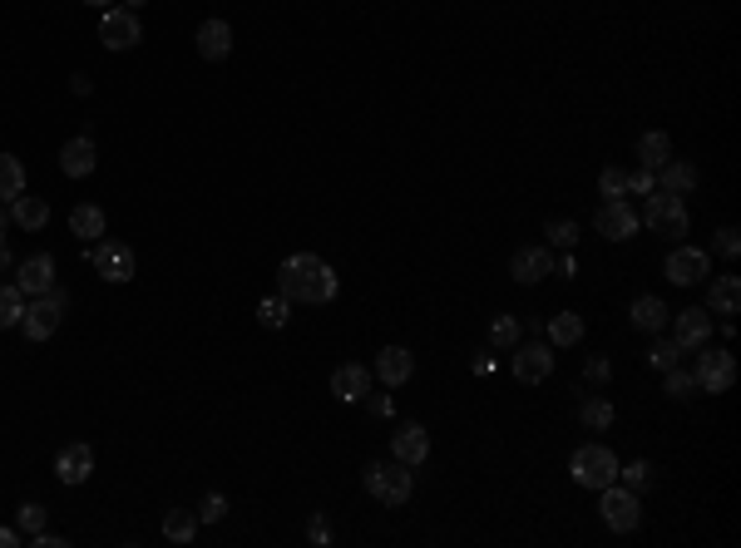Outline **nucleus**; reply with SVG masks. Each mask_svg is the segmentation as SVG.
Masks as SVG:
<instances>
[{
  "mask_svg": "<svg viewBox=\"0 0 741 548\" xmlns=\"http://www.w3.org/2000/svg\"><path fill=\"white\" fill-rule=\"evenodd\" d=\"M648 361H653L658 371H667V366H677V361H682V346H677V341H658V346L648 351Z\"/></svg>",
  "mask_w": 741,
  "mask_h": 548,
  "instance_id": "obj_39",
  "label": "nucleus"
},
{
  "mask_svg": "<svg viewBox=\"0 0 741 548\" xmlns=\"http://www.w3.org/2000/svg\"><path fill=\"white\" fill-rule=\"evenodd\" d=\"M70 233H75V237H104V208L80 203V208L70 213Z\"/></svg>",
  "mask_w": 741,
  "mask_h": 548,
  "instance_id": "obj_29",
  "label": "nucleus"
},
{
  "mask_svg": "<svg viewBox=\"0 0 741 548\" xmlns=\"http://www.w3.org/2000/svg\"><path fill=\"white\" fill-rule=\"evenodd\" d=\"M549 237H554V247H574L578 223H569V218H564V223H549Z\"/></svg>",
  "mask_w": 741,
  "mask_h": 548,
  "instance_id": "obj_42",
  "label": "nucleus"
},
{
  "mask_svg": "<svg viewBox=\"0 0 741 548\" xmlns=\"http://www.w3.org/2000/svg\"><path fill=\"white\" fill-rule=\"evenodd\" d=\"M583 371H588V381H598V386H603V381H608V376H613V366H608V361H603V356H593V361H588V366H583Z\"/></svg>",
  "mask_w": 741,
  "mask_h": 548,
  "instance_id": "obj_44",
  "label": "nucleus"
},
{
  "mask_svg": "<svg viewBox=\"0 0 741 548\" xmlns=\"http://www.w3.org/2000/svg\"><path fill=\"white\" fill-rule=\"evenodd\" d=\"M509 277L524 282V287L554 277V247H519V252L509 257Z\"/></svg>",
  "mask_w": 741,
  "mask_h": 548,
  "instance_id": "obj_14",
  "label": "nucleus"
},
{
  "mask_svg": "<svg viewBox=\"0 0 741 548\" xmlns=\"http://www.w3.org/2000/svg\"><path fill=\"white\" fill-rule=\"evenodd\" d=\"M331 395H336V400H366V395H371V371L356 366V361L336 366V371H331Z\"/></svg>",
  "mask_w": 741,
  "mask_h": 548,
  "instance_id": "obj_19",
  "label": "nucleus"
},
{
  "mask_svg": "<svg viewBox=\"0 0 741 548\" xmlns=\"http://www.w3.org/2000/svg\"><path fill=\"white\" fill-rule=\"evenodd\" d=\"M376 376H381L391 391H396V386H406V381L415 376V356L406 351V346H386V351L376 356Z\"/></svg>",
  "mask_w": 741,
  "mask_h": 548,
  "instance_id": "obj_20",
  "label": "nucleus"
},
{
  "mask_svg": "<svg viewBox=\"0 0 741 548\" xmlns=\"http://www.w3.org/2000/svg\"><path fill=\"white\" fill-rule=\"evenodd\" d=\"M89 262H94V272H99L104 282H114V287L134 282V267H139L129 242H99V247L89 252Z\"/></svg>",
  "mask_w": 741,
  "mask_h": 548,
  "instance_id": "obj_9",
  "label": "nucleus"
},
{
  "mask_svg": "<svg viewBox=\"0 0 741 548\" xmlns=\"http://www.w3.org/2000/svg\"><path fill=\"white\" fill-rule=\"evenodd\" d=\"M712 247H717L722 257H737V252H741V233H737V228H717Z\"/></svg>",
  "mask_w": 741,
  "mask_h": 548,
  "instance_id": "obj_41",
  "label": "nucleus"
},
{
  "mask_svg": "<svg viewBox=\"0 0 741 548\" xmlns=\"http://www.w3.org/2000/svg\"><path fill=\"white\" fill-rule=\"evenodd\" d=\"M94 163H99V154H94V139H89V134L70 139V144L60 149V168H65L70 178H89V173H94Z\"/></svg>",
  "mask_w": 741,
  "mask_h": 548,
  "instance_id": "obj_21",
  "label": "nucleus"
},
{
  "mask_svg": "<svg viewBox=\"0 0 741 548\" xmlns=\"http://www.w3.org/2000/svg\"><path fill=\"white\" fill-rule=\"evenodd\" d=\"M134 5H144V0H134Z\"/></svg>",
  "mask_w": 741,
  "mask_h": 548,
  "instance_id": "obj_51",
  "label": "nucleus"
},
{
  "mask_svg": "<svg viewBox=\"0 0 741 548\" xmlns=\"http://www.w3.org/2000/svg\"><path fill=\"white\" fill-rule=\"evenodd\" d=\"M193 534H198V514L173 509V514L164 519V539H168V544H193Z\"/></svg>",
  "mask_w": 741,
  "mask_h": 548,
  "instance_id": "obj_30",
  "label": "nucleus"
},
{
  "mask_svg": "<svg viewBox=\"0 0 741 548\" xmlns=\"http://www.w3.org/2000/svg\"><path fill=\"white\" fill-rule=\"evenodd\" d=\"M371 415H391V400L386 395H371Z\"/></svg>",
  "mask_w": 741,
  "mask_h": 548,
  "instance_id": "obj_47",
  "label": "nucleus"
},
{
  "mask_svg": "<svg viewBox=\"0 0 741 548\" xmlns=\"http://www.w3.org/2000/svg\"><path fill=\"white\" fill-rule=\"evenodd\" d=\"M653 178H658V173H648V168L628 173V193H653Z\"/></svg>",
  "mask_w": 741,
  "mask_h": 548,
  "instance_id": "obj_43",
  "label": "nucleus"
},
{
  "mask_svg": "<svg viewBox=\"0 0 741 548\" xmlns=\"http://www.w3.org/2000/svg\"><path fill=\"white\" fill-rule=\"evenodd\" d=\"M257 321H262L267 331H282V326H287V297H267V302L257 307Z\"/></svg>",
  "mask_w": 741,
  "mask_h": 548,
  "instance_id": "obj_35",
  "label": "nucleus"
},
{
  "mask_svg": "<svg viewBox=\"0 0 741 548\" xmlns=\"http://www.w3.org/2000/svg\"><path fill=\"white\" fill-rule=\"evenodd\" d=\"M223 519H228V499H223V494H208V499H203L198 524H223Z\"/></svg>",
  "mask_w": 741,
  "mask_h": 548,
  "instance_id": "obj_40",
  "label": "nucleus"
},
{
  "mask_svg": "<svg viewBox=\"0 0 741 548\" xmlns=\"http://www.w3.org/2000/svg\"><path fill=\"white\" fill-rule=\"evenodd\" d=\"M692 376H697V391H707V395L732 391V386H737V356H732V351H707V346H702Z\"/></svg>",
  "mask_w": 741,
  "mask_h": 548,
  "instance_id": "obj_8",
  "label": "nucleus"
},
{
  "mask_svg": "<svg viewBox=\"0 0 741 548\" xmlns=\"http://www.w3.org/2000/svg\"><path fill=\"white\" fill-rule=\"evenodd\" d=\"M425 455H430V435H425V425L420 420H406V425H396V435H391V460H401V465H425Z\"/></svg>",
  "mask_w": 741,
  "mask_h": 548,
  "instance_id": "obj_15",
  "label": "nucleus"
},
{
  "mask_svg": "<svg viewBox=\"0 0 741 548\" xmlns=\"http://www.w3.org/2000/svg\"><path fill=\"white\" fill-rule=\"evenodd\" d=\"M598 514H603V524L613 529V534H633L638 529V519H643V509H638V489H628V484H603L598 489Z\"/></svg>",
  "mask_w": 741,
  "mask_h": 548,
  "instance_id": "obj_4",
  "label": "nucleus"
},
{
  "mask_svg": "<svg viewBox=\"0 0 741 548\" xmlns=\"http://www.w3.org/2000/svg\"><path fill=\"white\" fill-rule=\"evenodd\" d=\"M99 40L109 45V50H134L139 40H144V25H139V15L134 10H104L99 15Z\"/></svg>",
  "mask_w": 741,
  "mask_h": 548,
  "instance_id": "obj_10",
  "label": "nucleus"
},
{
  "mask_svg": "<svg viewBox=\"0 0 741 548\" xmlns=\"http://www.w3.org/2000/svg\"><path fill=\"white\" fill-rule=\"evenodd\" d=\"M667 158H672V134H662V129H648V134L638 139V168L658 173Z\"/></svg>",
  "mask_w": 741,
  "mask_h": 548,
  "instance_id": "obj_23",
  "label": "nucleus"
},
{
  "mask_svg": "<svg viewBox=\"0 0 741 548\" xmlns=\"http://www.w3.org/2000/svg\"><path fill=\"white\" fill-rule=\"evenodd\" d=\"M598 193H603V198H623V193H628V173H623V168H603V173H598Z\"/></svg>",
  "mask_w": 741,
  "mask_h": 548,
  "instance_id": "obj_36",
  "label": "nucleus"
},
{
  "mask_svg": "<svg viewBox=\"0 0 741 548\" xmlns=\"http://www.w3.org/2000/svg\"><path fill=\"white\" fill-rule=\"evenodd\" d=\"M707 277H712V257H707L702 247L677 242V247L667 252V282H672V287H697V282H707Z\"/></svg>",
  "mask_w": 741,
  "mask_h": 548,
  "instance_id": "obj_7",
  "label": "nucleus"
},
{
  "mask_svg": "<svg viewBox=\"0 0 741 548\" xmlns=\"http://www.w3.org/2000/svg\"><path fill=\"white\" fill-rule=\"evenodd\" d=\"M578 415H583V425H588V430H608V425H613V405H608L603 395L583 400V410H578Z\"/></svg>",
  "mask_w": 741,
  "mask_h": 548,
  "instance_id": "obj_33",
  "label": "nucleus"
},
{
  "mask_svg": "<svg viewBox=\"0 0 741 548\" xmlns=\"http://www.w3.org/2000/svg\"><path fill=\"white\" fill-rule=\"evenodd\" d=\"M569 474H574V484H583V489H603V484L618 479V455L608 445H578L574 460H569Z\"/></svg>",
  "mask_w": 741,
  "mask_h": 548,
  "instance_id": "obj_5",
  "label": "nucleus"
},
{
  "mask_svg": "<svg viewBox=\"0 0 741 548\" xmlns=\"http://www.w3.org/2000/svg\"><path fill=\"white\" fill-rule=\"evenodd\" d=\"M672 341L682 346V351H702V346H712V312L707 307H687V312L672 316Z\"/></svg>",
  "mask_w": 741,
  "mask_h": 548,
  "instance_id": "obj_13",
  "label": "nucleus"
},
{
  "mask_svg": "<svg viewBox=\"0 0 741 548\" xmlns=\"http://www.w3.org/2000/svg\"><path fill=\"white\" fill-rule=\"evenodd\" d=\"M89 474H94V450H89L84 440L65 445V450L55 455V479H60V484H84Z\"/></svg>",
  "mask_w": 741,
  "mask_h": 548,
  "instance_id": "obj_17",
  "label": "nucleus"
},
{
  "mask_svg": "<svg viewBox=\"0 0 741 548\" xmlns=\"http://www.w3.org/2000/svg\"><path fill=\"white\" fill-rule=\"evenodd\" d=\"M593 228H598V237H608V242H628V237L643 228V218H638V213H633L623 198H608V203L598 208Z\"/></svg>",
  "mask_w": 741,
  "mask_h": 548,
  "instance_id": "obj_12",
  "label": "nucleus"
},
{
  "mask_svg": "<svg viewBox=\"0 0 741 548\" xmlns=\"http://www.w3.org/2000/svg\"><path fill=\"white\" fill-rule=\"evenodd\" d=\"M10 218H15V223H20L25 233H40V228L50 223V203H45V198H25V193H20V198H15V213H10Z\"/></svg>",
  "mask_w": 741,
  "mask_h": 548,
  "instance_id": "obj_26",
  "label": "nucleus"
},
{
  "mask_svg": "<svg viewBox=\"0 0 741 548\" xmlns=\"http://www.w3.org/2000/svg\"><path fill=\"white\" fill-rule=\"evenodd\" d=\"M15 529H20V534H40V529H45V504H20Z\"/></svg>",
  "mask_w": 741,
  "mask_h": 548,
  "instance_id": "obj_37",
  "label": "nucleus"
},
{
  "mask_svg": "<svg viewBox=\"0 0 741 548\" xmlns=\"http://www.w3.org/2000/svg\"><path fill=\"white\" fill-rule=\"evenodd\" d=\"M658 178H662V193H677V198H687L697 188V168L687 158H667L658 168Z\"/></svg>",
  "mask_w": 741,
  "mask_h": 548,
  "instance_id": "obj_22",
  "label": "nucleus"
},
{
  "mask_svg": "<svg viewBox=\"0 0 741 548\" xmlns=\"http://www.w3.org/2000/svg\"><path fill=\"white\" fill-rule=\"evenodd\" d=\"M628 321H633L638 331H662V326L672 321V312H667L662 297H638V302L628 307Z\"/></svg>",
  "mask_w": 741,
  "mask_h": 548,
  "instance_id": "obj_24",
  "label": "nucleus"
},
{
  "mask_svg": "<svg viewBox=\"0 0 741 548\" xmlns=\"http://www.w3.org/2000/svg\"><path fill=\"white\" fill-rule=\"evenodd\" d=\"M80 5H99V10H109V0H80Z\"/></svg>",
  "mask_w": 741,
  "mask_h": 548,
  "instance_id": "obj_49",
  "label": "nucleus"
},
{
  "mask_svg": "<svg viewBox=\"0 0 741 548\" xmlns=\"http://www.w3.org/2000/svg\"><path fill=\"white\" fill-rule=\"evenodd\" d=\"M307 534H312V544H327V539H331V534H327V519L317 514V519L307 524Z\"/></svg>",
  "mask_w": 741,
  "mask_h": 548,
  "instance_id": "obj_45",
  "label": "nucleus"
},
{
  "mask_svg": "<svg viewBox=\"0 0 741 548\" xmlns=\"http://www.w3.org/2000/svg\"><path fill=\"white\" fill-rule=\"evenodd\" d=\"M70 312V292L65 287H50L45 297H25V316H20V331L30 341H50L60 331V321Z\"/></svg>",
  "mask_w": 741,
  "mask_h": 548,
  "instance_id": "obj_3",
  "label": "nucleus"
},
{
  "mask_svg": "<svg viewBox=\"0 0 741 548\" xmlns=\"http://www.w3.org/2000/svg\"><path fill=\"white\" fill-rule=\"evenodd\" d=\"M20 544V529H5V524H0V548H15Z\"/></svg>",
  "mask_w": 741,
  "mask_h": 548,
  "instance_id": "obj_46",
  "label": "nucleus"
},
{
  "mask_svg": "<svg viewBox=\"0 0 741 548\" xmlns=\"http://www.w3.org/2000/svg\"><path fill=\"white\" fill-rule=\"evenodd\" d=\"M277 292L287 302H307V307H322L336 297V272H331L327 257L317 252H292L277 272Z\"/></svg>",
  "mask_w": 741,
  "mask_h": 548,
  "instance_id": "obj_1",
  "label": "nucleus"
},
{
  "mask_svg": "<svg viewBox=\"0 0 741 548\" xmlns=\"http://www.w3.org/2000/svg\"><path fill=\"white\" fill-rule=\"evenodd\" d=\"M737 307H741V282L737 277H717V282L707 287V312L737 316Z\"/></svg>",
  "mask_w": 741,
  "mask_h": 548,
  "instance_id": "obj_25",
  "label": "nucleus"
},
{
  "mask_svg": "<svg viewBox=\"0 0 741 548\" xmlns=\"http://www.w3.org/2000/svg\"><path fill=\"white\" fill-rule=\"evenodd\" d=\"M519 331H524V326H519V316H494V321H490V341H494V346H504V351H509V346H519Z\"/></svg>",
  "mask_w": 741,
  "mask_h": 548,
  "instance_id": "obj_34",
  "label": "nucleus"
},
{
  "mask_svg": "<svg viewBox=\"0 0 741 548\" xmlns=\"http://www.w3.org/2000/svg\"><path fill=\"white\" fill-rule=\"evenodd\" d=\"M643 223H648L658 237H687V228H692L687 203H682L677 193H653L648 208H643Z\"/></svg>",
  "mask_w": 741,
  "mask_h": 548,
  "instance_id": "obj_6",
  "label": "nucleus"
},
{
  "mask_svg": "<svg viewBox=\"0 0 741 548\" xmlns=\"http://www.w3.org/2000/svg\"><path fill=\"white\" fill-rule=\"evenodd\" d=\"M5 223H10V218H5V208H0V237H5Z\"/></svg>",
  "mask_w": 741,
  "mask_h": 548,
  "instance_id": "obj_50",
  "label": "nucleus"
},
{
  "mask_svg": "<svg viewBox=\"0 0 741 548\" xmlns=\"http://www.w3.org/2000/svg\"><path fill=\"white\" fill-rule=\"evenodd\" d=\"M25 193V163L15 154H0V203H15Z\"/></svg>",
  "mask_w": 741,
  "mask_h": 548,
  "instance_id": "obj_28",
  "label": "nucleus"
},
{
  "mask_svg": "<svg viewBox=\"0 0 741 548\" xmlns=\"http://www.w3.org/2000/svg\"><path fill=\"white\" fill-rule=\"evenodd\" d=\"M618 474H623V484H628V489H648V484H653V465H648V460L618 465Z\"/></svg>",
  "mask_w": 741,
  "mask_h": 548,
  "instance_id": "obj_38",
  "label": "nucleus"
},
{
  "mask_svg": "<svg viewBox=\"0 0 741 548\" xmlns=\"http://www.w3.org/2000/svg\"><path fill=\"white\" fill-rule=\"evenodd\" d=\"M193 45H198V55H203V60H213V65H218V60H228V55H233V25L213 15V20H203V25H198Z\"/></svg>",
  "mask_w": 741,
  "mask_h": 548,
  "instance_id": "obj_16",
  "label": "nucleus"
},
{
  "mask_svg": "<svg viewBox=\"0 0 741 548\" xmlns=\"http://www.w3.org/2000/svg\"><path fill=\"white\" fill-rule=\"evenodd\" d=\"M5 267H10V252H5V242H0V277H5Z\"/></svg>",
  "mask_w": 741,
  "mask_h": 548,
  "instance_id": "obj_48",
  "label": "nucleus"
},
{
  "mask_svg": "<svg viewBox=\"0 0 741 548\" xmlns=\"http://www.w3.org/2000/svg\"><path fill=\"white\" fill-rule=\"evenodd\" d=\"M554 376V346L549 341H529V346H514V381L524 386H539Z\"/></svg>",
  "mask_w": 741,
  "mask_h": 548,
  "instance_id": "obj_11",
  "label": "nucleus"
},
{
  "mask_svg": "<svg viewBox=\"0 0 741 548\" xmlns=\"http://www.w3.org/2000/svg\"><path fill=\"white\" fill-rule=\"evenodd\" d=\"M578 341H583V316L578 312L549 316V346H578Z\"/></svg>",
  "mask_w": 741,
  "mask_h": 548,
  "instance_id": "obj_27",
  "label": "nucleus"
},
{
  "mask_svg": "<svg viewBox=\"0 0 741 548\" xmlns=\"http://www.w3.org/2000/svg\"><path fill=\"white\" fill-rule=\"evenodd\" d=\"M662 391L672 395V400H687V395H697V376L682 371V366H667L662 371Z\"/></svg>",
  "mask_w": 741,
  "mask_h": 548,
  "instance_id": "obj_32",
  "label": "nucleus"
},
{
  "mask_svg": "<svg viewBox=\"0 0 741 548\" xmlns=\"http://www.w3.org/2000/svg\"><path fill=\"white\" fill-rule=\"evenodd\" d=\"M20 316H25V292L20 287H0V331L20 326Z\"/></svg>",
  "mask_w": 741,
  "mask_h": 548,
  "instance_id": "obj_31",
  "label": "nucleus"
},
{
  "mask_svg": "<svg viewBox=\"0 0 741 548\" xmlns=\"http://www.w3.org/2000/svg\"><path fill=\"white\" fill-rule=\"evenodd\" d=\"M361 484H366V494L381 499L386 509L406 504L415 494V474H411V465H401V460H376V465H366V470H361Z\"/></svg>",
  "mask_w": 741,
  "mask_h": 548,
  "instance_id": "obj_2",
  "label": "nucleus"
},
{
  "mask_svg": "<svg viewBox=\"0 0 741 548\" xmlns=\"http://www.w3.org/2000/svg\"><path fill=\"white\" fill-rule=\"evenodd\" d=\"M25 297H45L50 287H55V257L50 252H40V257H25L20 262V282H15Z\"/></svg>",
  "mask_w": 741,
  "mask_h": 548,
  "instance_id": "obj_18",
  "label": "nucleus"
}]
</instances>
